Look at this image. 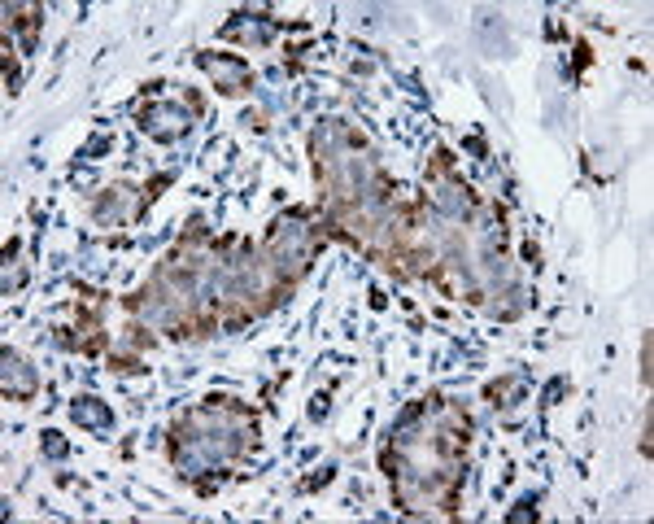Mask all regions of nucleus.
<instances>
[{
    "mask_svg": "<svg viewBox=\"0 0 654 524\" xmlns=\"http://www.w3.org/2000/svg\"><path fill=\"white\" fill-rule=\"evenodd\" d=\"M266 254H271V262H275L279 271H297L301 262L310 258L306 227L301 223H279L275 232H271V241H266Z\"/></svg>",
    "mask_w": 654,
    "mask_h": 524,
    "instance_id": "1",
    "label": "nucleus"
},
{
    "mask_svg": "<svg viewBox=\"0 0 654 524\" xmlns=\"http://www.w3.org/2000/svg\"><path fill=\"white\" fill-rule=\"evenodd\" d=\"M188 127H192V122H188V110H179V105H153V110H144V131H149L153 141H175Z\"/></svg>",
    "mask_w": 654,
    "mask_h": 524,
    "instance_id": "2",
    "label": "nucleus"
},
{
    "mask_svg": "<svg viewBox=\"0 0 654 524\" xmlns=\"http://www.w3.org/2000/svg\"><path fill=\"white\" fill-rule=\"evenodd\" d=\"M5 393H18V398L36 393V376L26 372L22 359H14V350H5Z\"/></svg>",
    "mask_w": 654,
    "mask_h": 524,
    "instance_id": "3",
    "label": "nucleus"
},
{
    "mask_svg": "<svg viewBox=\"0 0 654 524\" xmlns=\"http://www.w3.org/2000/svg\"><path fill=\"white\" fill-rule=\"evenodd\" d=\"M70 415H75L83 428H97V433H109V428H114V415H109V406H100L97 398H79V403L70 406Z\"/></svg>",
    "mask_w": 654,
    "mask_h": 524,
    "instance_id": "4",
    "label": "nucleus"
},
{
    "mask_svg": "<svg viewBox=\"0 0 654 524\" xmlns=\"http://www.w3.org/2000/svg\"><path fill=\"white\" fill-rule=\"evenodd\" d=\"M432 202H436V210H445V215H458V219H467V210H472V197H467L458 183H445V188H436Z\"/></svg>",
    "mask_w": 654,
    "mask_h": 524,
    "instance_id": "5",
    "label": "nucleus"
},
{
    "mask_svg": "<svg viewBox=\"0 0 654 524\" xmlns=\"http://www.w3.org/2000/svg\"><path fill=\"white\" fill-rule=\"evenodd\" d=\"M44 455H53V459H61V455H66V442H61L57 433H48V437H44Z\"/></svg>",
    "mask_w": 654,
    "mask_h": 524,
    "instance_id": "6",
    "label": "nucleus"
},
{
    "mask_svg": "<svg viewBox=\"0 0 654 524\" xmlns=\"http://www.w3.org/2000/svg\"><path fill=\"white\" fill-rule=\"evenodd\" d=\"M511 520H533V503H519V511H511Z\"/></svg>",
    "mask_w": 654,
    "mask_h": 524,
    "instance_id": "7",
    "label": "nucleus"
}]
</instances>
